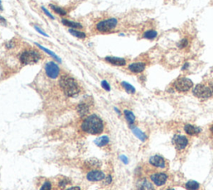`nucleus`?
Segmentation results:
<instances>
[{"mask_svg": "<svg viewBox=\"0 0 213 190\" xmlns=\"http://www.w3.org/2000/svg\"><path fill=\"white\" fill-rule=\"evenodd\" d=\"M81 128L82 130L87 134L97 135L102 133L104 129V124L100 117L92 114L84 119Z\"/></svg>", "mask_w": 213, "mask_h": 190, "instance_id": "obj_1", "label": "nucleus"}, {"mask_svg": "<svg viewBox=\"0 0 213 190\" xmlns=\"http://www.w3.org/2000/svg\"><path fill=\"white\" fill-rule=\"evenodd\" d=\"M60 88L68 97H74L80 93V87L78 82L69 75H64L59 80Z\"/></svg>", "mask_w": 213, "mask_h": 190, "instance_id": "obj_2", "label": "nucleus"}, {"mask_svg": "<svg viewBox=\"0 0 213 190\" xmlns=\"http://www.w3.org/2000/svg\"><path fill=\"white\" fill-rule=\"evenodd\" d=\"M40 53H38V51L33 50V49H28V50L23 51L19 57L21 63L23 65L37 63L40 60Z\"/></svg>", "mask_w": 213, "mask_h": 190, "instance_id": "obj_3", "label": "nucleus"}, {"mask_svg": "<svg viewBox=\"0 0 213 190\" xmlns=\"http://www.w3.org/2000/svg\"><path fill=\"white\" fill-rule=\"evenodd\" d=\"M118 20L115 18H111L102 20L96 24V29L100 33H108L113 30L117 26Z\"/></svg>", "mask_w": 213, "mask_h": 190, "instance_id": "obj_4", "label": "nucleus"}, {"mask_svg": "<svg viewBox=\"0 0 213 190\" xmlns=\"http://www.w3.org/2000/svg\"><path fill=\"white\" fill-rule=\"evenodd\" d=\"M192 94L196 98L200 99H208L212 97V92L209 86L205 84H196L192 89Z\"/></svg>", "mask_w": 213, "mask_h": 190, "instance_id": "obj_5", "label": "nucleus"}, {"mask_svg": "<svg viewBox=\"0 0 213 190\" xmlns=\"http://www.w3.org/2000/svg\"><path fill=\"white\" fill-rule=\"evenodd\" d=\"M193 82L187 77H181L178 78L173 83V88L178 92L180 93H186L188 92L191 89L193 88Z\"/></svg>", "mask_w": 213, "mask_h": 190, "instance_id": "obj_6", "label": "nucleus"}, {"mask_svg": "<svg viewBox=\"0 0 213 190\" xmlns=\"http://www.w3.org/2000/svg\"><path fill=\"white\" fill-rule=\"evenodd\" d=\"M45 72L48 78H50L52 79H55L59 77L60 69H59V65L57 63H55L53 61H50V62H48L46 63Z\"/></svg>", "mask_w": 213, "mask_h": 190, "instance_id": "obj_7", "label": "nucleus"}, {"mask_svg": "<svg viewBox=\"0 0 213 190\" xmlns=\"http://www.w3.org/2000/svg\"><path fill=\"white\" fill-rule=\"evenodd\" d=\"M150 178L153 183V184L157 187H161L167 183L168 179V175L165 173H154L150 175Z\"/></svg>", "mask_w": 213, "mask_h": 190, "instance_id": "obj_8", "label": "nucleus"}, {"mask_svg": "<svg viewBox=\"0 0 213 190\" xmlns=\"http://www.w3.org/2000/svg\"><path fill=\"white\" fill-rule=\"evenodd\" d=\"M173 144L177 149L181 151V150L185 149L187 147L189 140L187 138L183 135H175L173 139Z\"/></svg>", "mask_w": 213, "mask_h": 190, "instance_id": "obj_9", "label": "nucleus"}, {"mask_svg": "<svg viewBox=\"0 0 213 190\" xmlns=\"http://www.w3.org/2000/svg\"><path fill=\"white\" fill-rule=\"evenodd\" d=\"M149 163L153 167L157 168H166V161L162 156L160 155H153L149 158Z\"/></svg>", "mask_w": 213, "mask_h": 190, "instance_id": "obj_10", "label": "nucleus"}, {"mask_svg": "<svg viewBox=\"0 0 213 190\" xmlns=\"http://www.w3.org/2000/svg\"><path fill=\"white\" fill-rule=\"evenodd\" d=\"M105 174L103 172L99 171V170H92L88 173L87 178L91 182H97V181H101L105 178Z\"/></svg>", "mask_w": 213, "mask_h": 190, "instance_id": "obj_11", "label": "nucleus"}, {"mask_svg": "<svg viewBox=\"0 0 213 190\" xmlns=\"http://www.w3.org/2000/svg\"><path fill=\"white\" fill-rule=\"evenodd\" d=\"M146 69V63L143 62H135L128 65V70L133 74H141Z\"/></svg>", "mask_w": 213, "mask_h": 190, "instance_id": "obj_12", "label": "nucleus"}, {"mask_svg": "<svg viewBox=\"0 0 213 190\" xmlns=\"http://www.w3.org/2000/svg\"><path fill=\"white\" fill-rule=\"evenodd\" d=\"M105 61L109 63L112 65L118 67H122L126 65L127 61L123 58H119V57H113V56H107L105 58Z\"/></svg>", "mask_w": 213, "mask_h": 190, "instance_id": "obj_13", "label": "nucleus"}, {"mask_svg": "<svg viewBox=\"0 0 213 190\" xmlns=\"http://www.w3.org/2000/svg\"><path fill=\"white\" fill-rule=\"evenodd\" d=\"M184 131L189 136H195V135H198L201 132V129L195 125H192V124H187L184 126Z\"/></svg>", "mask_w": 213, "mask_h": 190, "instance_id": "obj_14", "label": "nucleus"}, {"mask_svg": "<svg viewBox=\"0 0 213 190\" xmlns=\"http://www.w3.org/2000/svg\"><path fill=\"white\" fill-rule=\"evenodd\" d=\"M137 190H156L155 188L153 187V185L148 181V180L141 179L137 183Z\"/></svg>", "mask_w": 213, "mask_h": 190, "instance_id": "obj_15", "label": "nucleus"}, {"mask_svg": "<svg viewBox=\"0 0 213 190\" xmlns=\"http://www.w3.org/2000/svg\"><path fill=\"white\" fill-rule=\"evenodd\" d=\"M61 22L64 26H66L68 28H73V29H81V28H83V25L81 23H78V22L70 21L69 19H66V18H63Z\"/></svg>", "mask_w": 213, "mask_h": 190, "instance_id": "obj_16", "label": "nucleus"}, {"mask_svg": "<svg viewBox=\"0 0 213 190\" xmlns=\"http://www.w3.org/2000/svg\"><path fill=\"white\" fill-rule=\"evenodd\" d=\"M77 111L80 116L83 117L89 113V106L86 103H80L77 107Z\"/></svg>", "mask_w": 213, "mask_h": 190, "instance_id": "obj_17", "label": "nucleus"}, {"mask_svg": "<svg viewBox=\"0 0 213 190\" xmlns=\"http://www.w3.org/2000/svg\"><path fill=\"white\" fill-rule=\"evenodd\" d=\"M131 129H132V133L134 134L135 136H136L138 139L141 140L142 142H145V141H146V139H147V135L145 134L142 130L139 129L137 127H131Z\"/></svg>", "mask_w": 213, "mask_h": 190, "instance_id": "obj_18", "label": "nucleus"}, {"mask_svg": "<svg viewBox=\"0 0 213 190\" xmlns=\"http://www.w3.org/2000/svg\"><path fill=\"white\" fill-rule=\"evenodd\" d=\"M124 116L130 127H132L136 121V117H135L134 114L132 111L126 109V110H124Z\"/></svg>", "mask_w": 213, "mask_h": 190, "instance_id": "obj_19", "label": "nucleus"}, {"mask_svg": "<svg viewBox=\"0 0 213 190\" xmlns=\"http://www.w3.org/2000/svg\"><path fill=\"white\" fill-rule=\"evenodd\" d=\"M158 36V33L156 30L151 29V30L145 31L142 34V38L147 40H154L155 38Z\"/></svg>", "mask_w": 213, "mask_h": 190, "instance_id": "obj_20", "label": "nucleus"}, {"mask_svg": "<svg viewBox=\"0 0 213 190\" xmlns=\"http://www.w3.org/2000/svg\"><path fill=\"white\" fill-rule=\"evenodd\" d=\"M34 44H35L36 46H38V48H40L41 50H43V52H45L46 53H48V55H50L52 58H55L59 63H61L62 62V60H61V58H59V56L58 55H56L55 53H53V51H51V50H49V49H48V48H44V47H43V46L41 45V44H39V43H34Z\"/></svg>", "mask_w": 213, "mask_h": 190, "instance_id": "obj_21", "label": "nucleus"}, {"mask_svg": "<svg viewBox=\"0 0 213 190\" xmlns=\"http://www.w3.org/2000/svg\"><path fill=\"white\" fill-rule=\"evenodd\" d=\"M185 188L187 190H198L200 188V183L194 180H190L185 183Z\"/></svg>", "mask_w": 213, "mask_h": 190, "instance_id": "obj_22", "label": "nucleus"}, {"mask_svg": "<svg viewBox=\"0 0 213 190\" xmlns=\"http://www.w3.org/2000/svg\"><path fill=\"white\" fill-rule=\"evenodd\" d=\"M69 32L70 33V34L74 36L75 38H80V39H84V38H86V37H87L86 33H84V32H83V31H79L78 29L69 28Z\"/></svg>", "mask_w": 213, "mask_h": 190, "instance_id": "obj_23", "label": "nucleus"}, {"mask_svg": "<svg viewBox=\"0 0 213 190\" xmlns=\"http://www.w3.org/2000/svg\"><path fill=\"white\" fill-rule=\"evenodd\" d=\"M109 138L107 137V136H102L100 138H97L94 143L98 147H103V146L109 143Z\"/></svg>", "mask_w": 213, "mask_h": 190, "instance_id": "obj_24", "label": "nucleus"}, {"mask_svg": "<svg viewBox=\"0 0 213 190\" xmlns=\"http://www.w3.org/2000/svg\"><path fill=\"white\" fill-rule=\"evenodd\" d=\"M121 84H122V88L125 89V91L127 92V94H134L135 93H136V89H135V88L132 86V84H130L129 83H127V82H122Z\"/></svg>", "mask_w": 213, "mask_h": 190, "instance_id": "obj_25", "label": "nucleus"}, {"mask_svg": "<svg viewBox=\"0 0 213 190\" xmlns=\"http://www.w3.org/2000/svg\"><path fill=\"white\" fill-rule=\"evenodd\" d=\"M49 6H50V8H52V10L54 11L55 13L59 14V15L64 16L67 14V11L65 10V9H64L63 8H61V7L54 5V4H49Z\"/></svg>", "mask_w": 213, "mask_h": 190, "instance_id": "obj_26", "label": "nucleus"}, {"mask_svg": "<svg viewBox=\"0 0 213 190\" xmlns=\"http://www.w3.org/2000/svg\"><path fill=\"white\" fill-rule=\"evenodd\" d=\"M85 165H86V166H88V168H95L99 167V166H100V162H99L97 159L92 158V159L88 160V161L85 163Z\"/></svg>", "mask_w": 213, "mask_h": 190, "instance_id": "obj_27", "label": "nucleus"}, {"mask_svg": "<svg viewBox=\"0 0 213 190\" xmlns=\"http://www.w3.org/2000/svg\"><path fill=\"white\" fill-rule=\"evenodd\" d=\"M188 45V39L187 38H184L182 39H181L178 43H177V46H178V48L180 49H183V48H187Z\"/></svg>", "mask_w": 213, "mask_h": 190, "instance_id": "obj_28", "label": "nucleus"}, {"mask_svg": "<svg viewBox=\"0 0 213 190\" xmlns=\"http://www.w3.org/2000/svg\"><path fill=\"white\" fill-rule=\"evenodd\" d=\"M69 183H70V180H69V178H64V179H62L61 181L59 182V188H62V189H64V188L66 187L68 184H69Z\"/></svg>", "mask_w": 213, "mask_h": 190, "instance_id": "obj_29", "label": "nucleus"}, {"mask_svg": "<svg viewBox=\"0 0 213 190\" xmlns=\"http://www.w3.org/2000/svg\"><path fill=\"white\" fill-rule=\"evenodd\" d=\"M33 27H34V28H35V30L37 31L38 33H40L41 35L44 36V37H47V38H48V37H49V35H48V33H46L45 32H44V31H43V29H42V28H39V27H38V25H34V26H33Z\"/></svg>", "mask_w": 213, "mask_h": 190, "instance_id": "obj_30", "label": "nucleus"}, {"mask_svg": "<svg viewBox=\"0 0 213 190\" xmlns=\"http://www.w3.org/2000/svg\"><path fill=\"white\" fill-rule=\"evenodd\" d=\"M101 85H102V89H105L106 91L109 92L110 90H111V87H110L109 84H108V83H107L106 80H103V81H102Z\"/></svg>", "mask_w": 213, "mask_h": 190, "instance_id": "obj_31", "label": "nucleus"}, {"mask_svg": "<svg viewBox=\"0 0 213 190\" xmlns=\"http://www.w3.org/2000/svg\"><path fill=\"white\" fill-rule=\"evenodd\" d=\"M42 8V10H43V13H44V14H46V15L48 16V18H51V19H53H53H55V18H54V16H53V14H52V13H51L50 12H49V11H48V9H47V8H45V7H42V8Z\"/></svg>", "mask_w": 213, "mask_h": 190, "instance_id": "obj_32", "label": "nucleus"}, {"mask_svg": "<svg viewBox=\"0 0 213 190\" xmlns=\"http://www.w3.org/2000/svg\"><path fill=\"white\" fill-rule=\"evenodd\" d=\"M51 189H52V184H51L50 182L47 181V182H45L44 183H43V185L42 186L40 190H51Z\"/></svg>", "mask_w": 213, "mask_h": 190, "instance_id": "obj_33", "label": "nucleus"}, {"mask_svg": "<svg viewBox=\"0 0 213 190\" xmlns=\"http://www.w3.org/2000/svg\"><path fill=\"white\" fill-rule=\"evenodd\" d=\"M15 46V43H13V41H9L6 43V48H13Z\"/></svg>", "mask_w": 213, "mask_h": 190, "instance_id": "obj_34", "label": "nucleus"}, {"mask_svg": "<svg viewBox=\"0 0 213 190\" xmlns=\"http://www.w3.org/2000/svg\"><path fill=\"white\" fill-rule=\"evenodd\" d=\"M120 159L122 160V162H123V163H125V164H127V163H128V158H127L125 155H121V156H120Z\"/></svg>", "mask_w": 213, "mask_h": 190, "instance_id": "obj_35", "label": "nucleus"}, {"mask_svg": "<svg viewBox=\"0 0 213 190\" xmlns=\"http://www.w3.org/2000/svg\"><path fill=\"white\" fill-rule=\"evenodd\" d=\"M189 67H190V63H188V62H187V63H184L183 66L182 67V71H185V70L189 69Z\"/></svg>", "mask_w": 213, "mask_h": 190, "instance_id": "obj_36", "label": "nucleus"}, {"mask_svg": "<svg viewBox=\"0 0 213 190\" xmlns=\"http://www.w3.org/2000/svg\"><path fill=\"white\" fill-rule=\"evenodd\" d=\"M111 182H112V177L109 175V176H107V177L106 178V179H105V183H107V184H109Z\"/></svg>", "mask_w": 213, "mask_h": 190, "instance_id": "obj_37", "label": "nucleus"}, {"mask_svg": "<svg viewBox=\"0 0 213 190\" xmlns=\"http://www.w3.org/2000/svg\"><path fill=\"white\" fill-rule=\"evenodd\" d=\"M0 23H2V24H4V25H6V24H7V21H6V19L3 18V17L0 16Z\"/></svg>", "mask_w": 213, "mask_h": 190, "instance_id": "obj_38", "label": "nucleus"}, {"mask_svg": "<svg viewBox=\"0 0 213 190\" xmlns=\"http://www.w3.org/2000/svg\"><path fill=\"white\" fill-rule=\"evenodd\" d=\"M66 190H81L80 189V188L79 187H72V188H68V189Z\"/></svg>", "mask_w": 213, "mask_h": 190, "instance_id": "obj_39", "label": "nucleus"}, {"mask_svg": "<svg viewBox=\"0 0 213 190\" xmlns=\"http://www.w3.org/2000/svg\"><path fill=\"white\" fill-rule=\"evenodd\" d=\"M114 110H115V111H116V112H117V114H118V115H119V116H121V112L119 111V109H117V108H114Z\"/></svg>", "mask_w": 213, "mask_h": 190, "instance_id": "obj_40", "label": "nucleus"}, {"mask_svg": "<svg viewBox=\"0 0 213 190\" xmlns=\"http://www.w3.org/2000/svg\"><path fill=\"white\" fill-rule=\"evenodd\" d=\"M211 88V92H212V94H213V82L212 83H211L210 84V86H209Z\"/></svg>", "mask_w": 213, "mask_h": 190, "instance_id": "obj_41", "label": "nucleus"}, {"mask_svg": "<svg viewBox=\"0 0 213 190\" xmlns=\"http://www.w3.org/2000/svg\"><path fill=\"white\" fill-rule=\"evenodd\" d=\"M210 132L211 133V134L213 135V125H211V128H210Z\"/></svg>", "mask_w": 213, "mask_h": 190, "instance_id": "obj_42", "label": "nucleus"}, {"mask_svg": "<svg viewBox=\"0 0 213 190\" xmlns=\"http://www.w3.org/2000/svg\"><path fill=\"white\" fill-rule=\"evenodd\" d=\"M0 10H3V7H2V1L0 0Z\"/></svg>", "mask_w": 213, "mask_h": 190, "instance_id": "obj_43", "label": "nucleus"}, {"mask_svg": "<svg viewBox=\"0 0 213 190\" xmlns=\"http://www.w3.org/2000/svg\"><path fill=\"white\" fill-rule=\"evenodd\" d=\"M165 190H174V188H166Z\"/></svg>", "mask_w": 213, "mask_h": 190, "instance_id": "obj_44", "label": "nucleus"}]
</instances>
